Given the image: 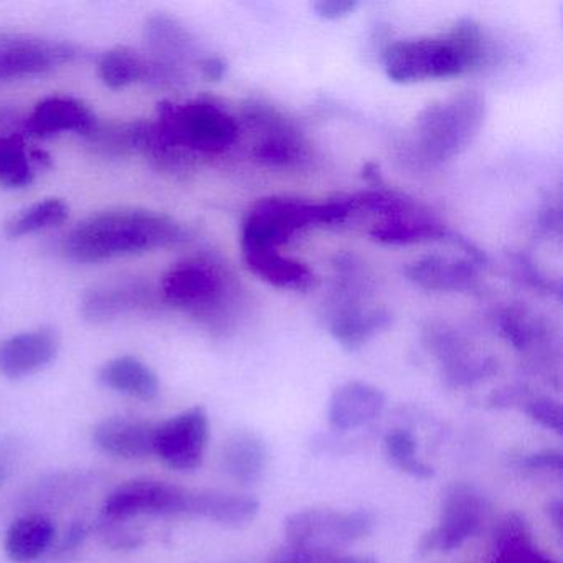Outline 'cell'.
Masks as SVG:
<instances>
[{"label":"cell","instance_id":"obj_35","mask_svg":"<svg viewBox=\"0 0 563 563\" xmlns=\"http://www.w3.org/2000/svg\"><path fill=\"white\" fill-rule=\"evenodd\" d=\"M199 68L203 77L212 81L222 80L227 74V64L219 57L202 58V60L199 62Z\"/></svg>","mask_w":563,"mask_h":563},{"label":"cell","instance_id":"obj_17","mask_svg":"<svg viewBox=\"0 0 563 563\" xmlns=\"http://www.w3.org/2000/svg\"><path fill=\"white\" fill-rule=\"evenodd\" d=\"M97 118L93 111L71 97H48L42 100L27 120L29 133L37 137L62 133H93Z\"/></svg>","mask_w":563,"mask_h":563},{"label":"cell","instance_id":"obj_18","mask_svg":"<svg viewBox=\"0 0 563 563\" xmlns=\"http://www.w3.org/2000/svg\"><path fill=\"white\" fill-rule=\"evenodd\" d=\"M390 321L391 316L387 309L378 306L365 308L357 298L347 296L338 301V308L332 312L331 332L342 347L357 351L375 334L387 329Z\"/></svg>","mask_w":563,"mask_h":563},{"label":"cell","instance_id":"obj_24","mask_svg":"<svg viewBox=\"0 0 563 563\" xmlns=\"http://www.w3.org/2000/svg\"><path fill=\"white\" fill-rule=\"evenodd\" d=\"M100 380L120 394L144 401L154 400L159 395L161 385L156 372L131 355L107 362L100 371Z\"/></svg>","mask_w":563,"mask_h":563},{"label":"cell","instance_id":"obj_21","mask_svg":"<svg viewBox=\"0 0 563 563\" xmlns=\"http://www.w3.org/2000/svg\"><path fill=\"white\" fill-rule=\"evenodd\" d=\"M268 446L253 431H236L227 440L222 463L230 477L242 484L258 483L268 467Z\"/></svg>","mask_w":563,"mask_h":563},{"label":"cell","instance_id":"obj_8","mask_svg":"<svg viewBox=\"0 0 563 563\" xmlns=\"http://www.w3.org/2000/svg\"><path fill=\"white\" fill-rule=\"evenodd\" d=\"M192 490L166 481H128L118 486L103 504V514L110 520H126L136 516H176L190 514Z\"/></svg>","mask_w":563,"mask_h":563},{"label":"cell","instance_id":"obj_2","mask_svg":"<svg viewBox=\"0 0 563 563\" xmlns=\"http://www.w3.org/2000/svg\"><path fill=\"white\" fill-rule=\"evenodd\" d=\"M486 57L483 31L463 19L441 37L394 42L384 51V65L395 84H418L461 77L481 68Z\"/></svg>","mask_w":563,"mask_h":563},{"label":"cell","instance_id":"obj_10","mask_svg":"<svg viewBox=\"0 0 563 563\" xmlns=\"http://www.w3.org/2000/svg\"><path fill=\"white\" fill-rule=\"evenodd\" d=\"M210 424L202 407L189 408L157 423L154 454L170 470L194 471L202 464Z\"/></svg>","mask_w":563,"mask_h":563},{"label":"cell","instance_id":"obj_37","mask_svg":"<svg viewBox=\"0 0 563 563\" xmlns=\"http://www.w3.org/2000/svg\"><path fill=\"white\" fill-rule=\"evenodd\" d=\"M547 512H549L550 519L553 520L556 529H562V503H560V500H553V503H550L549 507H547Z\"/></svg>","mask_w":563,"mask_h":563},{"label":"cell","instance_id":"obj_27","mask_svg":"<svg viewBox=\"0 0 563 563\" xmlns=\"http://www.w3.org/2000/svg\"><path fill=\"white\" fill-rule=\"evenodd\" d=\"M263 118L260 113V123L265 124L266 130H269L268 136L262 143L255 144L253 147V156L260 163L268 164V166H289V164L298 163L305 156V146L298 136L289 131V128L283 124L279 118Z\"/></svg>","mask_w":563,"mask_h":563},{"label":"cell","instance_id":"obj_15","mask_svg":"<svg viewBox=\"0 0 563 563\" xmlns=\"http://www.w3.org/2000/svg\"><path fill=\"white\" fill-rule=\"evenodd\" d=\"M387 398L374 385L361 380L347 382L332 394L329 401V424L335 431H351L365 427L380 417Z\"/></svg>","mask_w":563,"mask_h":563},{"label":"cell","instance_id":"obj_12","mask_svg":"<svg viewBox=\"0 0 563 563\" xmlns=\"http://www.w3.org/2000/svg\"><path fill=\"white\" fill-rule=\"evenodd\" d=\"M75 55L71 45L60 42L34 38L0 42V81L45 74L74 60Z\"/></svg>","mask_w":563,"mask_h":563},{"label":"cell","instance_id":"obj_11","mask_svg":"<svg viewBox=\"0 0 563 563\" xmlns=\"http://www.w3.org/2000/svg\"><path fill=\"white\" fill-rule=\"evenodd\" d=\"M98 74L111 90H121L140 81L159 88L176 87L184 81L183 68L124 47L107 52L98 65Z\"/></svg>","mask_w":563,"mask_h":563},{"label":"cell","instance_id":"obj_16","mask_svg":"<svg viewBox=\"0 0 563 563\" xmlns=\"http://www.w3.org/2000/svg\"><path fill=\"white\" fill-rule=\"evenodd\" d=\"M405 275L420 288L440 292L466 291L479 282L476 260L443 255L424 256L410 263Z\"/></svg>","mask_w":563,"mask_h":563},{"label":"cell","instance_id":"obj_31","mask_svg":"<svg viewBox=\"0 0 563 563\" xmlns=\"http://www.w3.org/2000/svg\"><path fill=\"white\" fill-rule=\"evenodd\" d=\"M523 410L537 423L562 434L563 413L562 407L556 401L550 400V398H533V400L527 401Z\"/></svg>","mask_w":563,"mask_h":563},{"label":"cell","instance_id":"obj_23","mask_svg":"<svg viewBox=\"0 0 563 563\" xmlns=\"http://www.w3.org/2000/svg\"><path fill=\"white\" fill-rule=\"evenodd\" d=\"M55 540V523L42 514L21 517L5 533L4 550L12 562L29 563L41 559Z\"/></svg>","mask_w":563,"mask_h":563},{"label":"cell","instance_id":"obj_7","mask_svg":"<svg viewBox=\"0 0 563 563\" xmlns=\"http://www.w3.org/2000/svg\"><path fill=\"white\" fill-rule=\"evenodd\" d=\"M164 299L200 318H210L225 299L229 285L217 263L203 258L177 263L161 283Z\"/></svg>","mask_w":563,"mask_h":563},{"label":"cell","instance_id":"obj_22","mask_svg":"<svg viewBox=\"0 0 563 563\" xmlns=\"http://www.w3.org/2000/svg\"><path fill=\"white\" fill-rule=\"evenodd\" d=\"M372 239L385 245H413V243L438 242V240H453L454 235L433 217L417 212L408 216L385 219L372 229ZM456 240V239H454Z\"/></svg>","mask_w":563,"mask_h":563},{"label":"cell","instance_id":"obj_30","mask_svg":"<svg viewBox=\"0 0 563 563\" xmlns=\"http://www.w3.org/2000/svg\"><path fill=\"white\" fill-rule=\"evenodd\" d=\"M385 454L398 470L415 479H430L434 476L433 467L417 457V441L407 430H395L385 437Z\"/></svg>","mask_w":563,"mask_h":563},{"label":"cell","instance_id":"obj_25","mask_svg":"<svg viewBox=\"0 0 563 563\" xmlns=\"http://www.w3.org/2000/svg\"><path fill=\"white\" fill-rule=\"evenodd\" d=\"M146 41L154 58L180 68L184 62L190 60L196 51L189 31L176 19L167 15H156L147 21Z\"/></svg>","mask_w":563,"mask_h":563},{"label":"cell","instance_id":"obj_13","mask_svg":"<svg viewBox=\"0 0 563 563\" xmlns=\"http://www.w3.org/2000/svg\"><path fill=\"white\" fill-rule=\"evenodd\" d=\"M60 349V339L54 329L42 328L22 332L0 342V375L24 378L47 367Z\"/></svg>","mask_w":563,"mask_h":563},{"label":"cell","instance_id":"obj_36","mask_svg":"<svg viewBox=\"0 0 563 563\" xmlns=\"http://www.w3.org/2000/svg\"><path fill=\"white\" fill-rule=\"evenodd\" d=\"M85 536H87V529L84 523H74L65 536L64 543H62V550L68 552V550L77 549L81 542H84Z\"/></svg>","mask_w":563,"mask_h":563},{"label":"cell","instance_id":"obj_29","mask_svg":"<svg viewBox=\"0 0 563 563\" xmlns=\"http://www.w3.org/2000/svg\"><path fill=\"white\" fill-rule=\"evenodd\" d=\"M34 153H29L22 136L0 137V184L25 187L34 179Z\"/></svg>","mask_w":563,"mask_h":563},{"label":"cell","instance_id":"obj_38","mask_svg":"<svg viewBox=\"0 0 563 563\" xmlns=\"http://www.w3.org/2000/svg\"><path fill=\"white\" fill-rule=\"evenodd\" d=\"M334 563H378L374 556H338Z\"/></svg>","mask_w":563,"mask_h":563},{"label":"cell","instance_id":"obj_6","mask_svg":"<svg viewBox=\"0 0 563 563\" xmlns=\"http://www.w3.org/2000/svg\"><path fill=\"white\" fill-rule=\"evenodd\" d=\"M374 526V516L367 510L305 509L285 520V537L289 547L338 552L339 545L367 537Z\"/></svg>","mask_w":563,"mask_h":563},{"label":"cell","instance_id":"obj_1","mask_svg":"<svg viewBox=\"0 0 563 563\" xmlns=\"http://www.w3.org/2000/svg\"><path fill=\"white\" fill-rule=\"evenodd\" d=\"M184 232L173 219L150 210L98 213L65 236L62 252L71 262L98 263L176 245Z\"/></svg>","mask_w":563,"mask_h":563},{"label":"cell","instance_id":"obj_28","mask_svg":"<svg viewBox=\"0 0 563 563\" xmlns=\"http://www.w3.org/2000/svg\"><path fill=\"white\" fill-rule=\"evenodd\" d=\"M68 219V206L60 199H47L21 210L8 223V235L12 239L34 235L44 230L62 225Z\"/></svg>","mask_w":563,"mask_h":563},{"label":"cell","instance_id":"obj_14","mask_svg":"<svg viewBox=\"0 0 563 563\" xmlns=\"http://www.w3.org/2000/svg\"><path fill=\"white\" fill-rule=\"evenodd\" d=\"M157 423L137 417H110L93 428L95 446L108 456L144 460L154 454Z\"/></svg>","mask_w":563,"mask_h":563},{"label":"cell","instance_id":"obj_33","mask_svg":"<svg viewBox=\"0 0 563 563\" xmlns=\"http://www.w3.org/2000/svg\"><path fill=\"white\" fill-rule=\"evenodd\" d=\"M522 466L532 471H556L560 473L563 467L562 453L556 450L539 451V453L529 454L522 461Z\"/></svg>","mask_w":563,"mask_h":563},{"label":"cell","instance_id":"obj_20","mask_svg":"<svg viewBox=\"0 0 563 563\" xmlns=\"http://www.w3.org/2000/svg\"><path fill=\"white\" fill-rule=\"evenodd\" d=\"M150 286L141 282H117L97 286L87 292L81 311L91 321H108L124 312L144 308L151 301Z\"/></svg>","mask_w":563,"mask_h":563},{"label":"cell","instance_id":"obj_4","mask_svg":"<svg viewBox=\"0 0 563 563\" xmlns=\"http://www.w3.org/2000/svg\"><path fill=\"white\" fill-rule=\"evenodd\" d=\"M351 202H309L291 197H266L253 203L242 225L243 250H278L299 230L341 222Z\"/></svg>","mask_w":563,"mask_h":563},{"label":"cell","instance_id":"obj_9","mask_svg":"<svg viewBox=\"0 0 563 563\" xmlns=\"http://www.w3.org/2000/svg\"><path fill=\"white\" fill-rule=\"evenodd\" d=\"M484 500L467 484L446 487L441 499L440 523L428 530L420 542V552H450L463 545L479 530Z\"/></svg>","mask_w":563,"mask_h":563},{"label":"cell","instance_id":"obj_34","mask_svg":"<svg viewBox=\"0 0 563 563\" xmlns=\"http://www.w3.org/2000/svg\"><path fill=\"white\" fill-rule=\"evenodd\" d=\"M319 18L328 19V21H338L352 14L357 9V2L351 0H321L312 5Z\"/></svg>","mask_w":563,"mask_h":563},{"label":"cell","instance_id":"obj_26","mask_svg":"<svg viewBox=\"0 0 563 563\" xmlns=\"http://www.w3.org/2000/svg\"><path fill=\"white\" fill-rule=\"evenodd\" d=\"M260 503L245 494L194 493L190 514L225 526H245L255 519Z\"/></svg>","mask_w":563,"mask_h":563},{"label":"cell","instance_id":"obj_32","mask_svg":"<svg viewBox=\"0 0 563 563\" xmlns=\"http://www.w3.org/2000/svg\"><path fill=\"white\" fill-rule=\"evenodd\" d=\"M338 552L322 549H299V547H289L282 550L272 563H334L338 559Z\"/></svg>","mask_w":563,"mask_h":563},{"label":"cell","instance_id":"obj_39","mask_svg":"<svg viewBox=\"0 0 563 563\" xmlns=\"http://www.w3.org/2000/svg\"><path fill=\"white\" fill-rule=\"evenodd\" d=\"M5 479V471L0 467V484L4 483Z\"/></svg>","mask_w":563,"mask_h":563},{"label":"cell","instance_id":"obj_19","mask_svg":"<svg viewBox=\"0 0 563 563\" xmlns=\"http://www.w3.org/2000/svg\"><path fill=\"white\" fill-rule=\"evenodd\" d=\"M242 255L246 268L275 288L305 291L314 285V273L305 263L283 256L278 250H243Z\"/></svg>","mask_w":563,"mask_h":563},{"label":"cell","instance_id":"obj_5","mask_svg":"<svg viewBox=\"0 0 563 563\" xmlns=\"http://www.w3.org/2000/svg\"><path fill=\"white\" fill-rule=\"evenodd\" d=\"M157 126L174 150L187 159L219 156L239 141L240 128L235 118L210 100L189 103L163 101L157 107Z\"/></svg>","mask_w":563,"mask_h":563},{"label":"cell","instance_id":"obj_3","mask_svg":"<svg viewBox=\"0 0 563 563\" xmlns=\"http://www.w3.org/2000/svg\"><path fill=\"white\" fill-rule=\"evenodd\" d=\"M486 101L477 91H461L434 101L415 121V146L427 163L440 164L460 156L479 134Z\"/></svg>","mask_w":563,"mask_h":563}]
</instances>
